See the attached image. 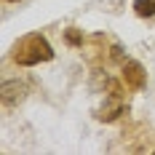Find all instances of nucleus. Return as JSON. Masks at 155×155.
<instances>
[{
    "instance_id": "obj_4",
    "label": "nucleus",
    "mask_w": 155,
    "mask_h": 155,
    "mask_svg": "<svg viewBox=\"0 0 155 155\" xmlns=\"http://www.w3.org/2000/svg\"><path fill=\"white\" fill-rule=\"evenodd\" d=\"M120 110H123V102H120V99H115V102H110L107 107H102L99 118H102V120H115V118L120 115Z\"/></svg>"
},
{
    "instance_id": "obj_1",
    "label": "nucleus",
    "mask_w": 155,
    "mask_h": 155,
    "mask_svg": "<svg viewBox=\"0 0 155 155\" xmlns=\"http://www.w3.org/2000/svg\"><path fill=\"white\" fill-rule=\"evenodd\" d=\"M48 59H54V51L43 35H27L14 48V62L21 67H32V64L48 62Z\"/></svg>"
},
{
    "instance_id": "obj_6",
    "label": "nucleus",
    "mask_w": 155,
    "mask_h": 155,
    "mask_svg": "<svg viewBox=\"0 0 155 155\" xmlns=\"http://www.w3.org/2000/svg\"><path fill=\"white\" fill-rule=\"evenodd\" d=\"M5 3H19V0H5Z\"/></svg>"
},
{
    "instance_id": "obj_3",
    "label": "nucleus",
    "mask_w": 155,
    "mask_h": 155,
    "mask_svg": "<svg viewBox=\"0 0 155 155\" xmlns=\"http://www.w3.org/2000/svg\"><path fill=\"white\" fill-rule=\"evenodd\" d=\"M134 14L142 19L155 16V0H134Z\"/></svg>"
},
{
    "instance_id": "obj_2",
    "label": "nucleus",
    "mask_w": 155,
    "mask_h": 155,
    "mask_svg": "<svg viewBox=\"0 0 155 155\" xmlns=\"http://www.w3.org/2000/svg\"><path fill=\"white\" fill-rule=\"evenodd\" d=\"M123 80H126V86L128 88H142L144 86V70H142V64L139 62H126L123 64Z\"/></svg>"
},
{
    "instance_id": "obj_5",
    "label": "nucleus",
    "mask_w": 155,
    "mask_h": 155,
    "mask_svg": "<svg viewBox=\"0 0 155 155\" xmlns=\"http://www.w3.org/2000/svg\"><path fill=\"white\" fill-rule=\"evenodd\" d=\"M67 40H70V43H78V40H80V35H78L75 30H70V32H67Z\"/></svg>"
}]
</instances>
